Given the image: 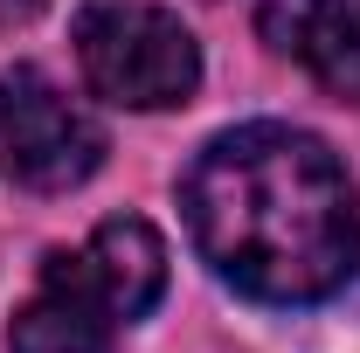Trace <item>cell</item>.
<instances>
[{
    "label": "cell",
    "mask_w": 360,
    "mask_h": 353,
    "mask_svg": "<svg viewBox=\"0 0 360 353\" xmlns=\"http://www.w3.org/2000/svg\"><path fill=\"white\" fill-rule=\"evenodd\" d=\"M257 28L277 56L305 63L319 90L360 104V0H264Z\"/></svg>",
    "instance_id": "obj_5"
},
{
    "label": "cell",
    "mask_w": 360,
    "mask_h": 353,
    "mask_svg": "<svg viewBox=\"0 0 360 353\" xmlns=\"http://www.w3.org/2000/svg\"><path fill=\"white\" fill-rule=\"evenodd\" d=\"M118 326H132L125 305L111 298L90 250H77V257L42 264L35 291L21 298L14 326H7V353H111Z\"/></svg>",
    "instance_id": "obj_4"
},
{
    "label": "cell",
    "mask_w": 360,
    "mask_h": 353,
    "mask_svg": "<svg viewBox=\"0 0 360 353\" xmlns=\"http://www.w3.org/2000/svg\"><path fill=\"white\" fill-rule=\"evenodd\" d=\"M77 63L84 84L125 111L187 104L201 84V49L167 7L146 0H90L77 14Z\"/></svg>",
    "instance_id": "obj_2"
},
{
    "label": "cell",
    "mask_w": 360,
    "mask_h": 353,
    "mask_svg": "<svg viewBox=\"0 0 360 353\" xmlns=\"http://www.w3.org/2000/svg\"><path fill=\"white\" fill-rule=\"evenodd\" d=\"M84 250H90V264L104 270V284L125 305V319H146L160 305V291H167V243L153 236V222L111 215V222H97V236Z\"/></svg>",
    "instance_id": "obj_6"
},
{
    "label": "cell",
    "mask_w": 360,
    "mask_h": 353,
    "mask_svg": "<svg viewBox=\"0 0 360 353\" xmlns=\"http://www.w3.org/2000/svg\"><path fill=\"white\" fill-rule=\"evenodd\" d=\"M0 153L28 187L63 194L97 174L104 125L56 77H42L35 63H14V70H0Z\"/></svg>",
    "instance_id": "obj_3"
},
{
    "label": "cell",
    "mask_w": 360,
    "mask_h": 353,
    "mask_svg": "<svg viewBox=\"0 0 360 353\" xmlns=\"http://www.w3.org/2000/svg\"><path fill=\"white\" fill-rule=\"evenodd\" d=\"M194 250L264 305H319L360 264L347 167L298 125H236L194 153L180 180Z\"/></svg>",
    "instance_id": "obj_1"
}]
</instances>
